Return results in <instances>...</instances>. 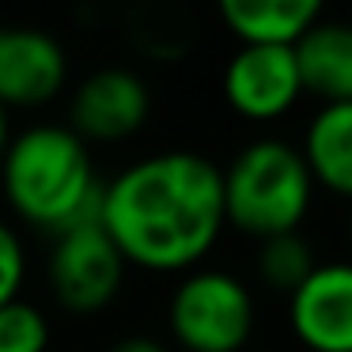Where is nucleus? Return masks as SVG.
<instances>
[{
    "label": "nucleus",
    "mask_w": 352,
    "mask_h": 352,
    "mask_svg": "<svg viewBox=\"0 0 352 352\" xmlns=\"http://www.w3.org/2000/svg\"><path fill=\"white\" fill-rule=\"evenodd\" d=\"M303 163L314 186L352 201V102L318 107L303 133Z\"/></svg>",
    "instance_id": "12"
},
{
    "label": "nucleus",
    "mask_w": 352,
    "mask_h": 352,
    "mask_svg": "<svg viewBox=\"0 0 352 352\" xmlns=\"http://www.w3.org/2000/svg\"><path fill=\"white\" fill-rule=\"evenodd\" d=\"M102 352H175V349H170V341H163L155 333H122Z\"/></svg>",
    "instance_id": "16"
},
{
    "label": "nucleus",
    "mask_w": 352,
    "mask_h": 352,
    "mask_svg": "<svg viewBox=\"0 0 352 352\" xmlns=\"http://www.w3.org/2000/svg\"><path fill=\"white\" fill-rule=\"evenodd\" d=\"M12 133H16V118L0 107V160H4V152H8V144H12Z\"/></svg>",
    "instance_id": "17"
},
{
    "label": "nucleus",
    "mask_w": 352,
    "mask_h": 352,
    "mask_svg": "<svg viewBox=\"0 0 352 352\" xmlns=\"http://www.w3.org/2000/svg\"><path fill=\"white\" fill-rule=\"evenodd\" d=\"M54 349V322L46 307L19 296L0 307V352H50Z\"/></svg>",
    "instance_id": "14"
},
{
    "label": "nucleus",
    "mask_w": 352,
    "mask_h": 352,
    "mask_svg": "<svg viewBox=\"0 0 352 352\" xmlns=\"http://www.w3.org/2000/svg\"><path fill=\"white\" fill-rule=\"evenodd\" d=\"M102 231L140 273L182 276L205 265L228 231L220 163L193 148L125 163L102 190Z\"/></svg>",
    "instance_id": "1"
},
{
    "label": "nucleus",
    "mask_w": 352,
    "mask_h": 352,
    "mask_svg": "<svg viewBox=\"0 0 352 352\" xmlns=\"http://www.w3.org/2000/svg\"><path fill=\"white\" fill-rule=\"evenodd\" d=\"M288 326L307 352H352V261H326L288 296Z\"/></svg>",
    "instance_id": "9"
},
{
    "label": "nucleus",
    "mask_w": 352,
    "mask_h": 352,
    "mask_svg": "<svg viewBox=\"0 0 352 352\" xmlns=\"http://www.w3.org/2000/svg\"><path fill=\"white\" fill-rule=\"evenodd\" d=\"M314 265H318L314 261V246L299 231L261 239L258 254H254V276H258V284L284 299L314 273Z\"/></svg>",
    "instance_id": "13"
},
{
    "label": "nucleus",
    "mask_w": 352,
    "mask_h": 352,
    "mask_svg": "<svg viewBox=\"0 0 352 352\" xmlns=\"http://www.w3.org/2000/svg\"><path fill=\"white\" fill-rule=\"evenodd\" d=\"M220 23L239 42H273V46H296L322 19L326 0H212Z\"/></svg>",
    "instance_id": "11"
},
{
    "label": "nucleus",
    "mask_w": 352,
    "mask_h": 352,
    "mask_svg": "<svg viewBox=\"0 0 352 352\" xmlns=\"http://www.w3.org/2000/svg\"><path fill=\"white\" fill-rule=\"evenodd\" d=\"M46 243V288L57 311H65L69 318H95L110 311L125 288L129 265L114 246V239L102 231V220L80 223Z\"/></svg>",
    "instance_id": "5"
},
{
    "label": "nucleus",
    "mask_w": 352,
    "mask_h": 352,
    "mask_svg": "<svg viewBox=\"0 0 352 352\" xmlns=\"http://www.w3.org/2000/svg\"><path fill=\"white\" fill-rule=\"evenodd\" d=\"M27 269H31V261H27L23 231L8 216H0V307L23 296Z\"/></svg>",
    "instance_id": "15"
},
{
    "label": "nucleus",
    "mask_w": 352,
    "mask_h": 352,
    "mask_svg": "<svg viewBox=\"0 0 352 352\" xmlns=\"http://www.w3.org/2000/svg\"><path fill=\"white\" fill-rule=\"evenodd\" d=\"M220 178L228 228L254 243L299 231L318 190L303 163V152L276 137H258L243 144L228 160V167H220Z\"/></svg>",
    "instance_id": "3"
},
{
    "label": "nucleus",
    "mask_w": 352,
    "mask_h": 352,
    "mask_svg": "<svg viewBox=\"0 0 352 352\" xmlns=\"http://www.w3.org/2000/svg\"><path fill=\"white\" fill-rule=\"evenodd\" d=\"M296 69L303 95L329 102H352V23L318 19L296 38Z\"/></svg>",
    "instance_id": "10"
},
{
    "label": "nucleus",
    "mask_w": 352,
    "mask_h": 352,
    "mask_svg": "<svg viewBox=\"0 0 352 352\" xmlns=\"http://www.w3.org/2000/svg\"><path fill=\"white\" fill-rule=\"evenodd\" d=\"M69 87L72 57L54 31L34 23L0 27V107L12 118L50 110Z\"/></svg>",
    "instance_id": "7"
},
{
    "label": "nucleus",
    "mask_w": 352,
    "mask_h": 352,
    "mask_svg": "<svg viewBox=\"0 0 352 352\" xmlns=\"http://www.w3.org/2000/svg\"><path fill=\"white\" fill-rule=\"evenodd\" d=\"M220 91L231 114L265 125L292 114L303 95L296 69V50L273 42H239L220 72Z\"/></svg>",
    "instance_id": "8"
},
{
    "label": "nucleus",
    "mask_w": 352,
    "mask_h": 352,
    "mask_svg": "<svg viewBox=\"0 0 352 352\" xmlns=\"http://www.w3.org/2000/svg\"><path fill=\"white\" fill-rule=\"evenodd\" d=\"M349 243H352V212H349Z\"/></svg>",
    "instance_id": "18"
},
{
    "label": "nucleus",
    "mask_w": 352,
    "mask_h": 352,
    "mask_svg": "<svg viewBox=\"0 0 352 352\" xmlns=\"http://www.w3.org/2000/svg\"><path fill=\"white\" fill-rule=\"evenodd\" d=\"M152 122V84L133 65H95L65 95V125L87 148H122Z\"/></svg>",
    "instance_id": "6"
},
{
    "label": "nucleus",
    "mask_w": 352,
    "mask_h": 352,
    "mask_svg": "<svg viewBox=\"0 0 352 352\" xmlns=\"http://www.w3.org/2000/svg\"><path fill=\"white\" fill-rule=\"evenodd\" d=\"M102 190L95 152L65 122H31L12 133L0 160V201L16 228L54 239L80 223L102 220Z\"/></svg>",
    "instance_id": "2"
},
{
    "label": "nucleus",
    "mask_w": 352,
    "mask_h": 352,
    "mask_svg": "<svg viewBox=\"0 0 352 352\" xmlns=\"http://www.w3.org/2000/svg\"><path fill=\"white\" fill-rule=\"evenodd\" d=\"M258 326V303L246 280L228 269L197 265L167 296V333L182 352H243Z\"/></svg>",
    "instance_id": "4"
}]
</instances>
